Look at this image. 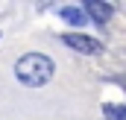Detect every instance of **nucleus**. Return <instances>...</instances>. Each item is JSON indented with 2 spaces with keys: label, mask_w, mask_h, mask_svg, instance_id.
Returning <instances> with one entry per match:
<instances>
[{
  "label": "nucleus",
  "mask_w": 126,
  "mask_h": 120,
  "mask_svg": "<svg viewBox=\"0 0 126 120\" xmlns=\"http://www.w3.org/2000/svg\"><path fill=\"white\" fill-rule=\"evenodd\" d=\"M53 70H56V64H53L50 56H44V53H24L21 59L15 61V79L21 85H27V88L47 85L53 79Z\"/></svg>",
  "instance_id": "nucleus-1"
},
{
  "label": "nucleus",
  "mask_w": 126,
  "mask_h": 120,
  "mask_svg": "<svg viewBox=\"0 0 126 120\" xmlns=\"http://www.w3.org/2000/svg\"><path fill=\"white\" fill-rule=\"evenodd\" d=\"M62 41L70 47V50L82 53V56H94V53H100V41H97V38H88V35H82V32H64Z\"/></svg>",
  "instance_id": "nucleus-2"
},
{
  "label": "nucleus",
  "mask_w": 126,
  "mask_h": 120,
  "mask_svg": "<svg viewBox=\"0 0 126 120\" xmlns=\"http://www.w3.org/2000/svg\"><path fill=\"white\" fill-rule=\"evenodd\" d=\"M85 12L94 18L97 24H106V21L114 15V6H111V3H103V0H88V3H85Z\"/></svg>",
  "instance_id": "nucleus-3"
},
{
  "label": "nucleus",
  "mask_w": 126,
  "mask_h": 120,
  "mask_svg": "<svg viewBox=\"0 0 126 120\" xmlns=\"http://www.w3.org/2000/svg\"><path fill=\"white\" fill-rule=\"evenodd\" d=\"M59 15H62L67 24H73V27L85 24V12H82V9H76V6H62V9H59Z\"/></svg>",
  "instance_id": "nucleus-4"
},
{
  "label": "nucleus",
  "mask_w": 126,
  "mask_h": 120,
  "mask_svg": "<svg viewBox=\"0 0 126 120\" xmlns=\"http://www.w3.org/2000/svg\"><path fill=\"white\" fill-rule=\"evenodd\" d=\"M111 120H126V105H106L103 108Z\"/></svg>",
  "instance_id": "nucleus-5"
}]
</instances>
